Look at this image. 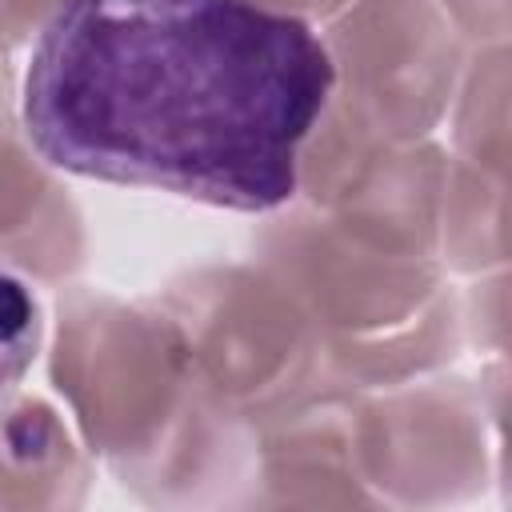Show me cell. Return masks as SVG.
<instances>
[{"mask_svg":"<svg viewBox=\"0 0 512 512\" xmlns=\"http://www.w3.org/2000/svg\"><path fill=\"white\" fill-rule=\"evenodd\" d=\"M332 92L316 32L256 0H64L24 76L36 152L76 176L264 212Z\"/></svg>","mask_w":512,"mask_h":512,"instance_id":"cell-1","label":"cell"},{"mask_svg":"<svg viewBox=\"0 0 512 512\" xmlns=\"http://www.w3.org/2000/svg\"><path fill=\"white\" fill-rule=\"evenodd\" d=\"M44 336V312L32 284L0 260V400L32 368Z\"/></svg>","mask_w":512,"mask_h":512,"instance_id":"cell-2","label":"cell"}]
</instances>
